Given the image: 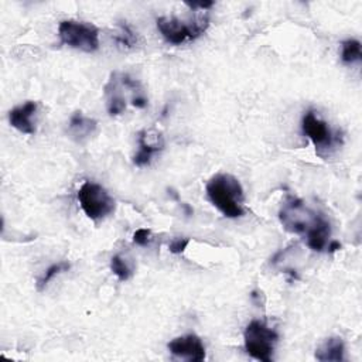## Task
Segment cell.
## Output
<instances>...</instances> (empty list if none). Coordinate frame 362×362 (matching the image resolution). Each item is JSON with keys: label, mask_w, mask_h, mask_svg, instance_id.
<instances>
[{"label": "cell", "mask_w": 362, "mask_h": 362, "mask_svg": "<svg viewBox=\"0 0 362 362\" xmlns=\"http://www.w3.org/2000/svg\"><path fill=\"white\" fill-rule=\"evenodd\" d=\"M58 35L62 44L83 52H93L99 48V30L89 23L64 20L58 25Z\"/></svg>", "instance_id": "cell-5"}, {"label": "cell", "mask_w": 362, "mask_h": 362, "mask_svg": "<svg viewBox=\"0 0 362 362\" xmlns=\"http://www.w3.org/2000/svg\"><path fill=\"white\" fill-rule=\"evenodd\" d=\"M98 127V122L92 117L85 116L82 112H75L68 124V134L75 141H83L90 137Z\"/></svg>", "instance_id": "cell-12"}, {"label": "cell", "mask_w": 362, "mask_h": 362, "mask_svg": "<svg viewBox=\"0 0 362 362\" xmlns=\"http://www.w3.org/2000/svg\"><path fill=\"white\" fill-rule=\"evenodd\" d=\"M331 235V226L329 222L325 219V216L321 214L315 223L311 226V229L305 233L307 236V245L310 249L315 252H321L325 249L328 243V238Z\"/></svg>", "instance_id": "cell-13"}, {"label": "cell", "mask_w": 362, "mask_h": 362, "mask_svg": "<svg viewBox=\"0 0 362 362\" xmlns=\"http://www.w3.org/2000/svg\"><path fill=\"white\" fill-rule=\"evenodd\" d=\"M122 83H120V72H112L109 81L105 85V96H106V107L109 115L117 116L126 109V98L123 95Z\"/></svg>", "instance_id": "cell-10"}, {"label": "cell", "mask_w": 362, "mask_h": 362, "mask_svg": "<svg viewBox=\"0 0 362 362\" xmlns=\"http://www.w3.org/2000/svg\"><path fill=\"white\" fill-rule=\"evenodd\" d=\"M69 267H71V264H69L66 260H62V262H58V263L51 264V266L38 277V280H37V290L42 291V290L47 287V284H48L55 276H58V274L62 273V272H68Z\"/></svg>", "instance_id": "cell-16"}, {"label": "cell", "mask_w": 362, "mask_h": 362, "mask_svg": "<svg viewBox=\"0 0 362 362\" xmlns=\"http://www.w3.org/2000/svg\"><path fill=\"white\" fill-rule=\"evenodd\" d=\"M164 140L161 133L156 130H141L139 133V151L133 157V163L139 167L150 163V158L154 153L163 150Z\"/></svg>", "instance_id": "cell-9"}, {"label": "cell", "mask_w": 362, "mask_h": 362, "mask_svg": "<svg viewBox=\"0 0 362 362\" xmlns=\"http://www.w3.org/2000/svg\"><path fill=\"white\" fill-rule=\"evenodd\" d=\"M110 269L113 272V274H116V277L120 280V281H126L132 277L133 274V269L132 266L129 264V262L120 256V255H116L110 259Z\"/></svg>", "instance_id": "cell-17"}, {"label": "cell", "mask_w": 362, "mask_h": 362, "mask_svg": "<svg viewBox=\"0 0 362 362\" xmlns=\"http://www.w3.org/2000/svg\"><path fill=\"white\" fill-rule=\"evenodd\" d=\"M243 339L245 349L252 358L263 362H270L279 335L263 321L253 320L245 328Z\"/></svg>", "instance_id": "cell-3"}, {"label": "cell", "mask_w": 362, "mask_h": 362, "mask_svg": "<svg viewBox=\"0 0 362 362\" xmlns=\"http://www.w3.org/2000/svg\"><path fill=\"white\" fill-rule=\"evenodd\" d=\"M37 112V102L27 100L25 103L14 107L8 113L10 124L24 134H34L35 126L31 122V117Z\"/></svg>", "instance_id": "cell-11"}, {"label": "cell", "mask_w": 362, "mask_h": 362, "mask_svg": "<svg viewBox=\"0 0 362 362\" xmlns=\"http://www.w3.org/2000/svg\"><path fill=\"white\" fill-rule=\"evenodd\" d=\"M167 348L174 356L182 358V359H187L191 362L204 361L206 356L205 346H204L201 338L195 334L177 337L168 342Z\"/></svg>", "instance_id": "cell-8"}, {"label": "cell", "mask_w": 362, "mask_h": 362, "mask_svg": "<svg viewBox=\"0 0 362 362\" xmlns=\"http://www.w3.org/2000/svg\"><path fill=\"white\" fill-rule=\"evenodd\" d=\"M133 242L139 246H146L151 242V230L146 228H140L133 233Z\"/></svg>", "instance_id": "cell-19"}, {"label": "cell", "mask_w": 362, "mask_h": 362, "mask_svg": "<svg viewBox=\"0 0 362 362\" xmlns=\"http://www.w3.org/2000/svg\"><path fill=\"white\" fill-rule=\"evenodd\" d=\"M78 201L88 218L99 221L115 211L116 202L110 194L99 184L85 181L78 189Z\"/></svg>", "instance_id": "cell-4"}, {"label": "cell", "mask_w": 362, "mask_h": 362, "mask_svg": "<svg viewBox=\"0 0 362 362\" xmlns=\"http://www.w3.org/2000/svg\"><path fill=\"white\" fill-rule=\"evenodd\" d=\"M206 195L226 218H239L245 214L243 188L230 174L214 175L206 184Z\"/></svg>", "instance_id": "cell-1"}, {"label": "cell", "mask_w": 362, "mask_h": 362, "mask_svg": "<svg viewBox=\"0 0 362 362\" xmlns=\"http://www.w3.org/2000/svg\"><path fill=\"white\" fill-rule=\"evenodd\" d=\"M321 214L305 206V204L294 197H288L279 211V219L287 232L305 235L315 223Z\"/></svg>", "instance_id": "cell-6"}, {"label": "cell", "mask_w": 362, "mask_h": 362, "mask_svg": "<svg viewBox=\"0 0 362 362\" xmlns=\"http://www.w3.org/2000/svg\"><path fill=\"white\" fill-rule=\"evenodd\" d=\"M345 345L339 337L325 339L315 351V359L320 362H342L345 359Z\"/></svg>", "instance_id": "cell-14"}, {"label": "cell", "mask_w": 362, "mask_h": 362, "mask_svg": "<svg viewBox=\"0 0 362 362\" xmlns=\"http://www.w3.org/2000/svg\"><path fill=\"white\" fill-rule=\"evenodd\" d=\"M362 58V51H361V42L358 40L349 38L342 41V52H341V59L345 64H354L361 61Z\"/></svg>", "instance_id": "cell-15"}, {"label": "cell", "mask_w": 362, "mask_h": 362, "mask_svg": "<svg viewBox=\"0 0 362 362\" xmlns=\"http://www.w3.org/2000/svg\"><path fill=\"white\" fill-rule=\"evenodd\" d=\"M115 40H116L117 44H120L122 47H127V48L133 47V45L136 44V41H137L134 33H133V31L130 30V27L126 25V24H122V25H120V33L116 34Z\"/></svg>", "instance_id": "cell-18"}, {"label": "cell", "mask_w": 362, "mask_h": 362, "mask_svg": "<svg viewBox=\"0 0 362 362\" xmlns=\"http://www.w3.org/2000/svg\"><path fill=\"white\" fill-rule=\"evenodd\" d=\"M188 243H189V239H188V238H175V239H173L171 243L168 245V249H170L171 253L180 255V253H182V252L187 249Z\"/></svg>", "instance_id": "cell-20"}, {"label": "cell", "mask_w": 362, "mask_h": 362, "mask_svg": "<svg viewBox=\"0 0 362 362\" xmlns=\"http://www.w3.org/2000/svg\"><path fill=\"white\" fill-rule=\"evenodd\" d=\"M303 133L313 141L315 148L328 150L334 146L337 137L332 134L329 126L321 120L314 112H307L301 120Z\"/></svg>", "instance_id": "cell-7"}, {"label": "cell", "mask_w": 362, "mask_h": 362, "mask_svg": "<svg viewBox=\"0 0 362 362\" xmlns=\"http://www.w3.org/2000/svg\"><path fill=\"white\" fill-rule=\"evenodd\" d=\"M338 249H341V243H339L338 240L329 242V245H328V252H329V253H332V252H335V250H338Z\"/></svg>", "instance_id": "cell-21"}, {"label": "cell", "mask_w": 362, "mask_h": 362, "mask_svg": "<svg viewBox=\"0 0 362 362\" xmlns=\"http://www.w3.org/2000/svg\"><path fill=\"white\" fill-rule=\"evenodd\" d=\"M209 25L208 13H201L191 21H184L177 17L157 18V28L165 41L181 44L188 40L198 38Z\"/></svg>", "instance_id": "cell-2"}]
</instances>
